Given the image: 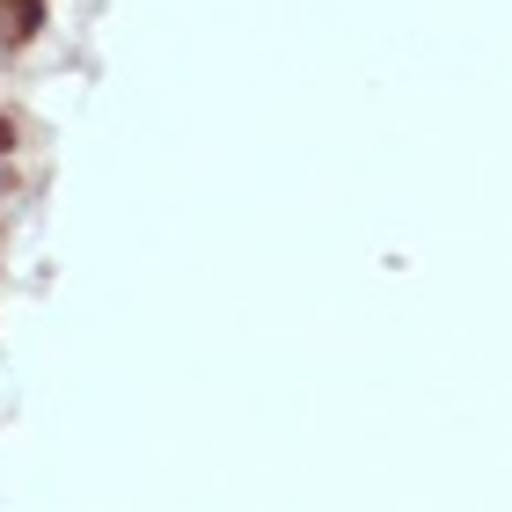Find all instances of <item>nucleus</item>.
<instances>
[{"label":"nucleus","mask_w":512,"mask_h":512,"mask_svg":"<svg viewBox=\"0 0 512 512\" xmlns=\"http://www.w3.org/2000/svg\"><path fill=\"white\" fill-rule=\"evenodd\" d=\"M0 191H8V154H0Z\"/></svg>","instance_id":"3"},{"label":"nucleus","mask_w":512,"mask_h":512,"mask_svg":"<svg viewBox=\"0 0 512 512\" xmlns=\"http://www.w3.org/2000/svg\"><path fill=\"white\" fill-rule=\"evenodd\" d=\"M15 147V118H0V154H8Z\"/></svg>","instance_id":"2"},{"label":"nucleus","mask_w":512,"mask_h":512,"mask_svg":"<svg viewBox=\"0 0 512 512\" xmlns=\"http://www.w3.org/2000/svg\"><path fill=\"white\" fill-rule=\"evenodd\" d=\"M8 30H15V44H30L44 30V0H8Z\"/></svg>","instance_id":"1"}]
</instances>
